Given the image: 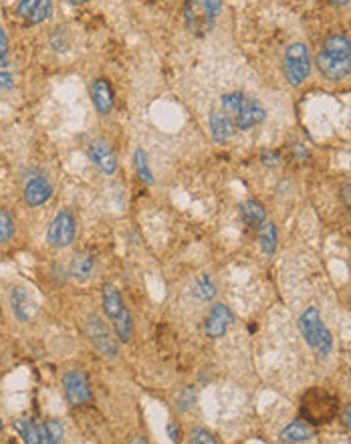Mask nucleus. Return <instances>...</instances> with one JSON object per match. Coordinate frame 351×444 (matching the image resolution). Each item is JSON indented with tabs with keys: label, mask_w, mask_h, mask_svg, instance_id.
I'll return each mask as SVG.
<instances>
[{
	"label": "nucleus",
	"mask_w": 351,
	"mask_h": 444,
	"mask_svg": "<svg viewBox=\"0 0 351 444\" xmlns=\"http://www.w3.org/2000/svg\"><path fill=\"white\" fill-rule=\"evenodd\" d=\"M299 414L311 426L329 424V422L335 420L337 414H340V398H337V394L325 390V388H309L303 396H301Z\"/></svg>",
	"instance_id": "f257e3e1"
},
{
	"label": "nucleus",
	"mask_w": 351,
	"mask_h": 444,
	"mask_svg": "<svg viewBox=\"0 0 351 444\" xmlns=\"http://www.w3.org/2000/svg\"><path fill=\"white\" fill-rule=\"evenodd\" d=\"M101 305H103V313L116 331L119 343H129L133 338V317H131L128 305L123 303V297L119 295V291L111 283H106L101 287Z\"/></svg>",
	"instance_id": "f03ea898"
},
{
	"label": "nucleus",
	"mask_w": 351,
	"mask_h": 444,
	"mask_svg": "<svg viewBox=\"0 0 351 444\" xmlns=\"http://www.w3.org/2000/svg\"><path fill=\"white\" fill-rule=\"evenodd\" d=\"M299 331L307 341V345L315 351L319 358H327L333 350V335L323 323L317 307L305 309V313L299 317Z\"/></svg>",
	"instance_id": "7ed1b4c3"
},
{
	"label": "nucleus",
	"mask_w": 351,
	"mask_h": 444,
	"mask_svg": "<svg viewBox=\"0 0 351 444\" xmlns=\"http://www.w3.org/2000/svg\"><path fill=\"white\" fill-rule=\"evenodd\" d=\"M85 335L95 348V351L99 355H103L106 360H116L119 355V339H117L116 331H111L109 323L103 321V317L95 316V313L87 316V319H85Z\"/></svg>",
	"instance_id": "20e7f679"
},
{
	"label": "nucleus",
	"mask_w": 351,
	"mask_h": 444,
	"mask_svg": "<svg viewBox=\"0 0 351 444\" xmlns=\"http://www.w3.org/2000/svg\"><path fill=\"white\" fill-rule=\"evenodd\" d=\"M220 0H184V21L192 33H208L220 14Z\"/></svg>",
	"instance_id": "39448f33"
},
{
	"label": "nucleus",
	"mask_w": 351,
	"mask_h": 444,
	"mask_svg": "<svg viewBox=\"0 0 351 444\" xmlns=\"http://www.w3.org/2000/svg\"><path fill=\"white\" fill-rule=\"evenodd\" d=\"M283 71L292 87H301L311 75V55L305 43H291L285 51Z\"/></svg>",
	"instance_id": "423d86ee"
},
{
	"label": "nucleus",
	"mask_w": 351,
	"mask_h": 444,
	"mask_svg": "<svg viewBox=\"0 0 351 444\" xmlns=\"http://www.w3.org/2000/svg\"><path fill=\"white\" fill-rule=\"evenodd\" d=\"M75 233H77V222H75V216L69 208H61V211L55 214V218L51 222L47 231V243L53 248H67V246L73 245L75 241Z\"/></svg>",
	"instance_id": "0eeeda50"
},
{
	"label": "nucleus",
	"mask_w": 351,
	"mask_h": 444,
	"mask_svg": "<svg viewBox=\"0 0 351 444\" xmlns=\"http://www.w3.org/2000/svg\"><path fill=\"white\" fill-rule=\"evenodd\" d=\"M63 394L71 408H81L91 402V388L87 382V375L81 370H69L63 375Z\"/></svg>",
	"instance_id": "6e6552de"
},
{
	"label": "nucleus",
	"mask_w": 351,
	"mask_h": 444,
	"mask_svg": "<svg viewBox=\"0 0 351 444\" xmlns=\"http://www.w3.org/2000/svg\"><path fill=\"white\" fill-rule=\"evenodd\" d=\"M53 198V184L49 182V178L41 172L33 170L31 174L24 178L23 186V200L26 206L39 208L43 204H47Z\"/></svg>",
	"instance_id": "1a4fd4ad"
},
{
	"label": "nucleus",
	"mask_w": 351,
	"mask_h": 444,
	"mask_svg": "<svg viewBox=\"0 0 351 444\" xmlns=\"http://www.w3.org/2000/svg\"><path fill=\"white\" fill-rule=\"evenodd\" d=\"M87 156L91 160V164L106 176H116L117 172V156L116 150L111 148V143L101 138L93 140L87 146Z\"/></svg>",
	"instance_id": "9d476101"
},
{
	"label": "nucleus",
	"mask_w": 351,
	"mask_h": 444,
	"mask_svg": "<svg viewBox=\"0 0 351 444\" xmlns=\"http://www.w3.org/2000/svg\"><path fill=\"white\" fill-rule=\"evenodd\" d=\"M234 323L230 307L224 303H214L204 317V333L210 339H220Z\"/></svg>",
	"instance_id": "9b49d317"
},
{
	"label": "nucleus",
	"mask_w": 351,
	"mask_h": 444,
	"mask_svg": "<svg viewBox=\"0 0 351 444\" xmlns=\"http://www.w3.org/2000/svg\"><path fill=\"white\" fill-rule=\"evenodd\" d=\"M315 65L319 73L329 81H341L351 73V59L335 57V55H329L325 51H321L317 55Z\"/></svg>",
	"instance_id": "f8f14e48"
},
{
	"label": "nucleus",
	"mask_w": 351,
	"mask_h": 444,
	"mask_svg": "<svg viewBox=\"0 0 351 444\" xmlns=\"http://www.w3.org/2000/svg\"><path fill=\"white\" fill-rule=\"evenodd\" d=\"M9 303H11V311L16 321L29 323L31 319H35L36 303L24 287H12L11 295H9Z\"/></svg>",
	"instance_id": "ddd939ff"
},
{
	"label": "nucleus",
	"mask_w": 351,
	"mask_h": 444,
	"mask_svg": "<svg viewBox=\"0 0 351 444\" xmlns=\"http://www.w3.org/2000/svg\"><path fill=\"white\" fill-rule=\"evenodd\" d=\"M265 117H267V109L263 107V104H260L258 99H253V97H245L243 107H240L238 116L234 119V126H236V129L246 131V129L255 128L258 123H263Z\"/></svg>",
	"instance_id": "4468645a"
},
{
	"label": "nucleus",
	"mask_w": 351,
	"mask_h": 444,
	"mask_svg": "<svg viewBox=\"0 0 351 444\" xmlns=\"http://www.w3.org/2000/svg\"><path fill=\"white\" fill-rule=\"evenodd\" d=\"M91 101H93L95 111L99 116H109L113 111V106H116V95H113L111 83L103 77L93 79V83H91Z\"/></svg>",
	"instance_id": "2eb2a0df"
},
{
	"label": "nucleus",
	"mask_w": 351,
	"mask_h": 444,
	"mask_svg": "<svg viewBox=\"0 0 351 444\" xmlns=\"http://www.w3.org/2000/svg\"><path fill=\"white\" fill-rule=\"evenodd\" d=\"M208 123H210V136L216 143H224L233 138V133L236 131V126L230 117L226 116L220 109H214L208 117Z\"/></svg>",
	"instance_id": "dca6fc26"
},
{
	"label": "nucleus",
	"mask_w": 351,
	"mask_h": 444,
	"mask_svg": "<svg viewBox=\"0 0 351 444\" xmlns=\"http://www.w3.org/2000/svg\"><path fill=\"white\" fill-rule=\"evenodd\" d=\"M95 271V257L93 255H89V253H75L73 258H71L69 263V277L75 283H87V281L91 279V275H93Z\"/></svg>",
	"instance_id": "f3484780"
},
{
	"label": "nucleus",
	"mask_w": 351,
	"mask_h": 444,
	"mask_svg": "<svg viewBox=\"0 0 351 444\" xmlns=\"http://www.w3.org/2000/svg\"><path fill=\"white\" fill-rule=\"evenodd\" d=\"M313 438V428L309 422H305L303 418L291 422L289 426H285L279 434V440L281 443H307Z\"/></svg>",
	"instance_id": "a211bd4d"
},
{
	"label": "nucleus",
	"mask_w": 351,
	"mask_h": 444,
	"mask_svg": "<svg viewBox=\"0 0 351 444\" xmlns=\"http://www.w3.org/2000/svg\"><path fill=\"white\" fill-rule=\"evenodd\" d=\"M258 243H260V248L267 257H273L277 253L279 233H277V226L273 222H263L258 226Z\"/></svg>",
	"instance_id": "6ab92c4d"
},
{
	"label": "nucleus",
	"mask_w": 351,
	"mask_h": 444,
	"mask_svg": "<svg viewBox=\"0 0 351 444\" xmlns=\"http://www.w3.org/2000/svg\"><path fill=\"white\" fill-rule=\"evenodd\" d=\"M39 436H41V444H58L65 440V426L63 422L51 420L39 424Z\"/></svg>",
	"instance_id": "aec40b11"
},
{
	"label": "nucleus",
	"mask_w": 351,
	"mask_h": 444,
	"mask_svg": "<svg viewBox=\"0 0 351 444\" xmlns=\"http://www.w3.org/2000/svg\"><path fill=\"white\" fill-rule=\"evenodd\" d=\"M216 293H218V289H216V285H214V281H212V277L208 273L198 275L196 281H194V285H192V295H194L198 301H202V303L212 301V299L216 297Z\"/></svg>",
	"instance_id": "412c9836"
},
{
	"label": "nucleus",
	"mask_w": 351,
	"mask_h": 444,
	"mask_svg": "<svg viewBox=\"0 0 351 444\" xmlns=\"http://www.w3.org/2000/svg\"><path fill=\"white\" fill-rule=\"evenodd\" d=\"M240 214H243L246 224L255 226V228H258L263 222H267V211H265V206L258 200H246V202H243Z\"/></svg>",
	"instance_id": "4be33fe9"
},
{
	"label": "nucleus",
	"mask_w": 351,
	"mask_h": 444,
	"mask_svg": "<svg viewBox=\"0 0 351 444\" xmlns=\"http://www.w3.org/2000/svg\"><path fill=\"white\" fill-rule=\"evenodd\" d=\"M323 51L329 55H335L341 59H351V41L343 35H329L323 43Z\"/></svg>",
	"instance_id": "5701e85b"
},
{
	"label": "nucleus",
	"mask_w": 351,
	"mask_h": 444,
	"mask_svg": "<svg viewBox=\"0 0 351 444\" xmlns=\"http://www.w3.org/2000/svg\"><path fill=\"white\" fill-rule=\"evenodd\" d=\"M133 168H136V174H138V178L143 184L152 186L153 182H156L150 162H148V153L143 152V148H136V152H133Z\"/></svg>",
	"instance_id": "b1692460"
},
{
	"label": "nucleus",
	"mask_w": 351,
	"mask_h": 444,
	"mask_svg": "<svg viewBox=\"0 0 351 444\" xmlns=\"http://www.w3.org/2000/svg\"><path fill=\"white\" fill-rule=\"evenodd\" d=\"M243 101H245V95L238 94V91H230V94H224L220 97V107H223L224 113L234 121L238 111H240V107H243Z\"/></svg>",
	"instance_id": "393cba45"
},
{
	"label": "nucleus",
	"mask_w": 351,
	"mask_h": 444,
	"mask_svg": "<svg viewBox=\"0 0 351 444\" xmlns=\"http://www.w3.org/2000/svg\"><path fill=\"white\" fill-rule=\"evenodd\" d=\"M14 428H16V433L23 436L24 443L41 444V436H39V424H35L33 420L19 418V420L14 422Z\"/></svg>",
	"instance_id": "a878e982"
},
{
	"label": "nucleus",
	"mask_w": 351,
	"mask_h": 444,
	"mask_svg": "<svg viewBox=\"0 0 351 444\" xmlns=\"http://www.w3.org/2000/svg\"><path fill=\"white\" fill-rule=\"evenodd\" d=\"M53 16V0H39L35 6V11L31 12L29 21L26 23L31 24H41L49 21Z\"/></svg>",
	"instance_id": "bb28decb"
},
{
	"label": "nucleus",
	"mask_w": 351,
	"mask_h": 444,
	"mask_svg": "<svg viewBox=\"0 0 351 444\" xmlns=\"http://www.w3.org/2000/svg\"><path fill=\"white\" fill-rule=\"evenodd\" d=\"M14 236V221L6 211L0 208V245L9 243Z\"/></svg>",
	"instance_id": "cd10ccee"
},
{
	"label": "nucleus",
	"mask_w": 351,
	"mask_h": 444,
	"mask_svg": "<svg viewBox=\"0 0 351 444\" xmlns=\"http://www.w3.org/2000/svg\"><path fill=\"white\" fill-rule=\"evenodd\" d=\"M188 443L192 444H216L218 440L214 438V434L208 433L206 428H202V426H196V428H192L190 434H188Z\"/></svg>",
	"instance_id": "c85d7f7f"
},
{
	"label": "nucleus",
	"mask_w": 351,
	"mask_h": 444,
	"mask_svg": "<svg viewBox=\"0 0 351 444\" xmlns=\"http://www.w3.org/2000/svg\"><path fill=\"white\" fill-rule=\"evenodd\" d=\"M11 61V51H9V39L4 29L0 26V69H4Z\"/></svg>",
	"instance_id": "c756f323"
},
{
	"label": "nucleus",
	"mask_w": 351,
	"mask_h": 444,
	"mask_svg": "<svg viewBox=\"0 0 351 444\" xmlns=\"http://www.w3.org/2000/svg\"><path fill=\"white\" fill-rule=\"evenodd\" d=\"M194 402H196V390L194 388H186L178 396V410H188L190 406H194Z\"/></svg>",
	"instance_id": "7c9ffc66"
},
{
	"label": "nucleus",
	"mask_w": 351,
	"mask_h": 444,
	"mask_svg": "<svg viewBox=\"0 0 351 444\" xmlns=\"http://www.w3.org/2000/svg\"><path fill=\"white\" fill-rule=\"evenodd\" d=\"M36 2L39 0H19V6H16V14L24 19V21H29V16H31V12L35 11Z\"/></svg>",
	"instance_id": "2f4dec72"
},
{
	"label": "nucleus",
	"mask_w": 351,
	"mask_h": 444,
	"mask_svg": "<svg viewBox=\"0 0 351 444\" xmlns=\"http://www.w3.org/2000/svg\"><path fill=\"white\" fill-rule=\"evenodd\" d=\"M166 433H168V438H170L172 443H180V440H182V438H180V426L176 424V420L168 422Z\"/></svg>",
	"instance_id": "473e14b6"
},
{
	"label": "nucleus",
	"mask_w": 351,
	"mask_h": 444,
	"mask_svg": "<svg viewBox=\"0 0 351 444\" xmlns=\"http://www.w3.org/2000/svg\"><path fill=\"white\" fill-rule=\"evenodd\" d=\"M340 420H341V424H343V426H345V428L351 433V404H345V406H343V410H341V414H340Z\"/></svg>",
	"instance_id": "72a5a7b5"
},
{
	"label": "nucleus",
	"mask_w": 351,
	"mask_h": 444,
	"mask_svg": "<svg viewBox=\"0 0 351 444\" xmlns=\"http://www.w3.org/2000/svg\"><path fill=\"white\" fill-rule=\"evenodd\" d=\"M12 87H14V81H12L11 75L0 71V89H12Z\"/></svg>",
	"instance_id": "f704fd0d"
},
{
	"label": "nucleus",
	"mask_w": 351,
	"mask_h": 444,
	"mask_svg": "<svg viewBox=\"0 0 351 444\" xmlns=\"http://www.w3.org/2000/svg\"><path fill=\"white\" fill-rule=\"evenodd\" d=\"M263 160H265V164L267 166H277L279 164V153L265 152L263 153Z\"/></svg>",
	"instance_id": "c9c22d12"
},
{
	"label": "nucleus",
	"mask_w": 351,
	"mask_h": 444,
	"mask_svg": "<svg viewBox=\"0 0 351 444\" xmlns=\"http://www.w3.org/2000/svg\"><path fill=\"white\" fill-rule=\"evenodd\" d=\"M325 2L331 4V6H347L351 0H325Z\"/></svg>",
	"instance_id": "e433bc0d"
},
{
	"label": "nucleus",
	"mask_w": 351,
	"mask_h": 444,
	"mask_svg": "<svg viewBox=\"0 0 351 444\" xmlns=\"http://www.w3.org/2000/svg\"><path fill=\"white\" fill-rule=\"evenodd\" d=\"M345 200H347V204L351 206V184H350V188L345 190Z\"/></svg>",
	"instance_id": "4c0bfd02"
},
{
	"label": "nucleus",
	"mask_w": 351,
	"mask_h": 444,
	"mask_svg": "<svg viewBox=\"0 0 351 444\" xmlns=\"http://www.w3.org/2000/svg\"><path fill=\"white\" fill-rule=\"evenodd\" d=\"M83 2H85V0H69V4H73V6H79Z\"/></svg>",
	"instance_id": "58836bf2"
},
{
	"label": "nucleus",
	"mask_w": 351,
	"mask_h": 444,
	"mask_svg": "<svg viewBox=\"0 0 351 444\" xmlns=\"http://www.w3.org/2000/svg\"><path fill=\"white\" fill-rule=\"evenodd\" d=\"M2 430H4V422H2V418H0V434H2Z\"/></svg>",
	"instance_id": "ea45409f"
}]
</instances>
